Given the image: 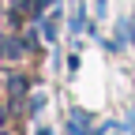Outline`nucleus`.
<instances>
[{
  "instance_id": "nucleus-2",
  "label": "nucleus",
  "mask_w": 135,
  "mask_h": 135,
  "mask_svg": "<svg viewBox=\"0 0 135 135\" xmlns=\"http://www.w3.org/2000/svg\"><path fill=\"white\" fill-rule=\"evenodd\" d=\"M4 94H8V101H11V109L19 105V101H26V94H30V75L19 71V68H8V71H4Z\"/></svg>"
},
{
  "instance_id": "nucleus-4",
  "label": "nucleus",
  "mask_w": 135,
  "mask_h": 135,
  "mask_svg": "<svg viewBox=\"0 0 135 135\" xmlns=\"http://www.w3.org/2000/svg\"><path fill=\"white\" fill-rule=\"evenodd\" d=\"M8 116H11V101H0V128L8 124Z\"/></svg>"
},
{
  "instance_id": "nucleus-8",
  "label": "nucleus",
  "mask_w": 135,
  "mask_h": 135,
  "mask_svg": "<svg viewBox=\"0 0 135 135\" xmlns=\"http://www.w3.org/2000/svg\"><path fill=\"white\" fill-rule=\"evenodd\" d=\"M38 135H49V131H38Z\"/></svg>"
},
{
  "instance_id": "nucleus-3",
  "label": "nucleus",
  "mask_w": 135,
  "mask_h": 135,
  "mask_svg": "<svg viewBox=\"0 0 135 135\" xmlns=\"http://www.w3.org/2000/svg\"><path fill=\"white\" fill-rule=\"evenodd\" d=\"M41 109H45V98H41V94H30V98H26V113H30V116H38Z\"/></svg>"
},
{
  "instance_id": "nucleus-7",
  "label": "nucleus",
  "mask_w": 135,
  "mask_h": 135,
  "mask_svg": "<svg viewBox=\"0 0 135 135\" xmlns=\"http://www.w3.org/2000/svg\"><path fill=\"white\" fill-rule=\"evenodd\" d=\"M0 135H8V131H4V128H0Z\"/></svg>"
},
{
  "instance_id": "nucleus-1",
  "label": "nucleus",
  "mask_w": 135,
  "mask_h": 135,
  "mask_svg": "<svg viewBox=\"0 0 135 135\" xmlns=\"http://www.w3.org/2000/svg\"><path fill=\"white\" fill-rule=\"evenodd\" d=\"M30 53H38V30H23V34L8 30V34H0V60L15 64V60L30 56Z\"/></svg>"
},
{
  "instance_id": "nucleus-5",
  "label": "nucleus",
  "mask_w": 135,
  "mask_h": 135,
  "mask_svg": "<svg viewBox=\"0 0 135 135\" xmlns=\"http://www.w3.org/2000/svg\"><path fill=\"white\" fill-rule=\"evenodd\" d=\"M53 38H56V15L45 23V41H53Z\"/></svg>"
},
{
  "instance_id": "nucleus-6",
  "label": "nucleus",
  "mask_w": 135,
  "mask_h": 135,
  "mask_svg": "<svg viewBox=\"0 0 135 135\" xmlns=\"http://www.w3.org/2000/svg\"><path fill=\"white\" fill-rule=\"evenodd\" d=\"M0 86H4V71H0Z\"/></svg>"
}]
</instances>
